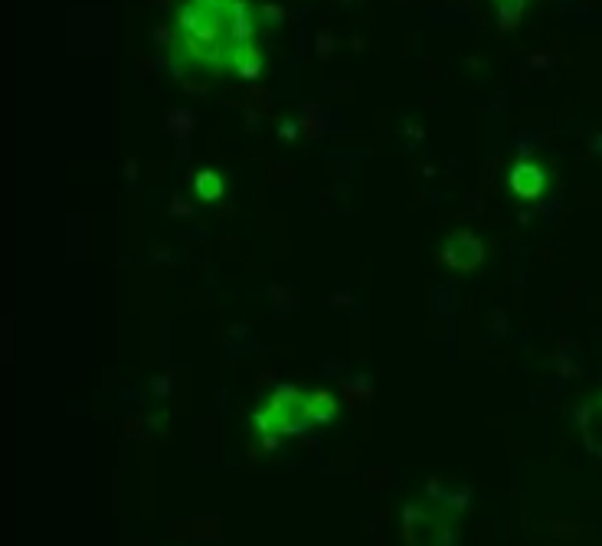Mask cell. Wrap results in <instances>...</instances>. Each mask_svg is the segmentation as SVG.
<instances>
[{"mask_svg":"<svg viewBox=\"0 0 602 546\" xmlns=\"http://www.w3.org/2000/svg\"><path fill=\"white\" fill-rule=\"evenodd\" d=\"M236 72H240L242 79H255V76H259V72H262V56H259V49L249 46L246 56H242V62H240V69H236Z\"/></svg>","mask_w":602,"mask_h":546,"instance_id":"obj_7","label":"cell"},{"mask_svg":"<svg viewBox=\"0 0 602 546\" xmlns=\"http://www.w3.org/2000/svg\"><path fill=\"white\" fill-rule=\"evenodd\" d=\"M193 190H197L200 200H219L226 184H223V177H219L217 170H200V174L193 177Z\"/></svg>","mask_w":602,"mask_h":546,"instance_id":"obj_5","label":"cell"},{"mask_svg":"<svg viewBox=\"0 0 602 546\" xmlns=\"http://www.w3.org/2000/svg\"><path fill=\"white\" fill-rule=\"evenodd\" d=\"M249 46H252V16L246 4H223V0L180 4L174 36V56L180 69L200 76L236 72Z\"/></svg>","mask_w":602,"mask_h":546,"instance_id":"obj_1","label":"cell"},{"mask_svg":"<svg viewBox=\"0 0 602 546\" xmlns=\"http://www.w3.org/2000/svg\"><path fill=\"white\" fill-rule=\"evenodd\" d=\"M334 399L327 396V392H315V396H308V406H305V416L311 419V422H331L334 419Z\"/></svg>","mask_w":602,"mask_h":546,"instance_id":"obj_6","label":"cell"},{"mask_svg":"<svg viewBox=\"0 0 602 546\" xmlns=\"http://www.w3.org/2000/svg\"><path fill=\"white\" fill-rule=\"evenodd\" d=\"M508 187L514 190V197L533 200V197L543 190V170L537 167V164H518V167L510 170Z\"/></svg>","mask_w":602,"mask_h":546,"instance_id":"obj_4","label":"cell"},{"mask_svg":"<svg viewBox=\"0 0 602 546\" xmlns=\"http://www.w3.org/2000/svg\"><path fill=\"white\" fill-rule=\"evenodd\" d=\"M282 134H288V141H295V138H292V134H295V124H292V121L282 124Z\"/></svg>","mask_w":602,"mask_h":546,"instance_id":"obj_8","label":"cell"},{"mask_svg":"<svg viewBox=\"0 0 602 546\" xmlns=\"http://www.w3.org/2000/svg\"><path fill=\"white\" fill-rule=\"evenodd\" d=\"M305 406L308 399L301 396L295 386H278L275 396L269 399V406L255 416V425L262 432H298L301 429V419H305Z\"/></svg>","mask_w":602,"mask_h":546,"instance_id":"obj_2","label":"cell"},{"mask_svg":"<svg viewBox=\"0 0 602 546\" xmlns=\"http://www.w3.org/2000/svg\"><path fill=\"white\" fill-rule=\"evenodd\" d=\"M481 259H485V249H481V242L471 236V232H458V236H452L445 246H442V262H448V265L458 272L475 269Z\"/></svg>","mask_w":602,"mask_h":546,"instance_id":"obj_3","label":"cell"}]
</instances>
